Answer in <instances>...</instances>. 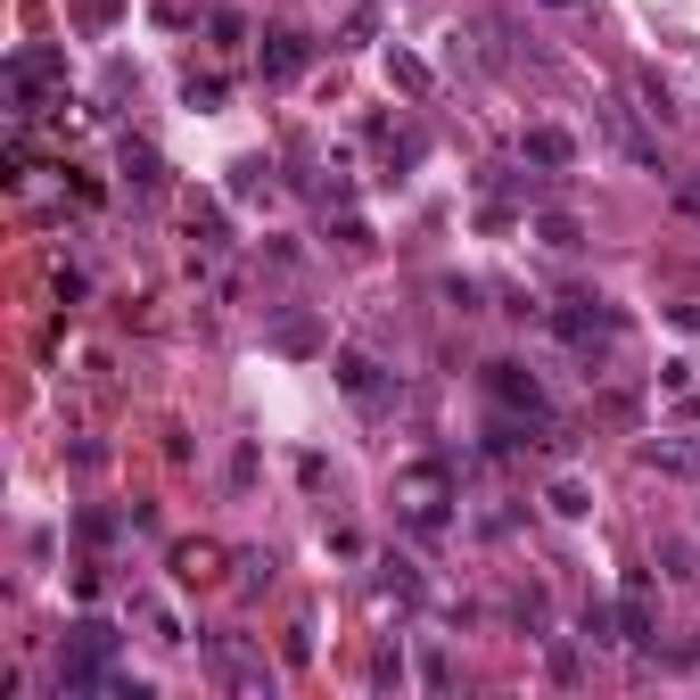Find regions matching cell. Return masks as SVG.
<instances>
[{"label": "cell", "instance_id": "obj_7", "mask_svg": "<svg viewBox=\"0 0 700 700\" xmlns=\"http://www.w3.org/2000/svg\"><path fill=\"white\" fill-rule=\"evenodd\" d=\"M206 668H215V684H231V692H272V668H264L247 643H231V634L206 651Z\"/></svg>", "mask_w": 700, "mask_h": 700}, {"label": "cell", "instance_id": "obj_17", "mask_svg": "<svg viewBox=\"0 0 700 700\" xmlns=\"http://www.w3.org/2000/svg\"><path fill=\"white\" fill-rule=\"evenodd\" d=\"M189 240H198L206 256H223V247H231V231H223V215H215V206H189Z\"/></svg>", "mask_w": 700, "mask_h": 700}, {"label": "cell", "instance_id": "obj_1", "mask_svg": "<svg viewBox=\"0 0 700 700\" xmlns=\"http://www.w3.org/2000/svg\"><path fill=\"white\" fill-rule=\"evenodd\" d=\"M445 503H454V470H445V461H405V470H396V512H405L412 536H445V527H454Z\"/></svg>", "mask_w": 700, "mask_h": 700}, {"label": "cell", "instance_id": "obj_11", "mask_svg": "<svg viewBox=\"0 0 700 700\" xmlns=\"http://www.w3.org/2000/svg\"><path fill=\"white\" fill-rule=\"evenodd\" d=\"M272 347H281V354H322L330 338H322L313 313H281V322H272Z\"/></svg>", "mask_w": 700, "mask_h": 700}, {"label": "cell", "instance_id": "obj_15", "mask_svg": "<svg viewBox=\"0 0 700 700\" xmlns=\"http://www.w3.org/2000/svg\"><path fill=\"white\" fill-rule=\"evenodd\" d=\"M388 82H396V91H412V99H429V67H420L412 50H388Z\"/></svg>", "mask_w": 700, "mask_h": 700}, {"label": "cell", "instance_id": "obj_24", "mask_svg": "<svg viewBox=\"0 0 700 700\" xmlns=\"http://www.w3.org/2000/svg\"><path fill=\"white\" fill-rule=\"evenodd\" d=\"M330 231H338V247H354V256H363V247H371V223H363V215H338Z\"/></svg>", "mask_w": 700, "mask_h": 700}, {"label": "cell", "instance_id": "obj_3", "mask_svg": "<svg viewBox=\"0 0 700 700\" xmlns=\"http://www.w3.org/2000/svg\"><path fill=\"white\" fill-rule=\"evenodd\" d=\"M486 405H495V412H519V420H536V429H553L544 379L527 371V363H486Z\"/></svg>", "mask_w": 700, "mask_h": 700}, {"label": "cell", "instance_id": "obj_25", "mask_svg": "<svg viewBox=\"0 0 700 700\" xmlns=\"http://www.w3.org/2000/svg\"><path fill=\"white\" fill-rule=\"evenodd\" d=\"M240 577L247 585H272V553H240Z\"/></svg>", "mask_w": 700, "mask_h": 700}, {"label": "cell", "instance_id": "obj_18", "mask_svg": "<svg viewBox=\"0 0 700 700\" xmlns=\"http://www.w3.org/2000/svg\"><path fill=\"white\" fill-rule=\"evenodd\" d=\"M643 461H651V470H684V478L700 470V454H692V445H668V437H651V445H643Z\"/></svg>", "mask_w": 700, "mask_h": 700}, {"label": "cell", "instance_id": "obj_22", "mask_svg": "<svg viewBox=\"0 0 700 700\" xmlns=\"http://www.w3.org/2000/svg\"><path fill=\"white\" fill-rule=\"evenodd\" d=\"M206 33H215L223 50H240V41H247V17H240V9H215V17H206Z\"/></svg>", "mask_w": 700, "mask_h": 700}, {"label": "cell", "instance_id": "obj_21", "mask_svg": "<svg viewBox=\"0 0 700 700\" xmlns=\"http://www.w3.org/2000/svg\"><path fill=\"white\" fill-rule=\"evenodd\" d=\"M379 593H388V602H405V610H412V602H420V577H412L405 561H388V577H379Z\"/></svg>", "mask_w": 700, "mask_h": 700}, {"label": "cell", "instance_id": "obj_8", "mask_svg": "<svg viewBox=\"0 0 700 700\" xmlns=\"http://www.w3.org/2000/svg\"><path fill=\"white\" fill-rule=\"evenodd\" d=\"M256 58H264V82H296V75H305V58H313V41L296 33V26H272L256 41Z\"/></svg>", "mask_w": 700, "mask_h": 700}, {"label": "cell", "instance_id": "obj_9", "mask_svg": "<svg viewBox=\"0 0 700 700\" xmlns=\"http://www.w3.org/2000/svg\"><path fill=\"white\" fill-rule=\"evenodd\" d=\"M610 619H619V643H634V651H651V643H660V619H651V593H643V585H626Z\"/></svg>", "mask_w": 700, "mask_h": 700}, {"label": "cell", "instance_id": "obj_2", "mask_svg": "<svg viewBox=\"0 0 700 700\" xmlns=\"http://www.w3.org/2000/svg\"><path fill=\"white\" fill-rule=\"evenodd\" d=\"M553 330H561V347H577V354H610L626 338V313L610 305V296H561Z\"/></svg>", "mask_w": 700, "mask_h": 700}, {"label": "cell", "instance_id": "obj_26", "mask_svg": "<svg viewBox=\"0 0 700 700\" xmlns=\"http://www.w3.org/2000/svg\"><path fill=\"white\" fill-rule=\"evenodd\" d=\"M116 9H124V0H82V26H108Z\"/></svg>", "mask_w": 700, "mask_h": 700}, {"label": "cell", "instance_id": "obj_13", "mask_svg": "<svg viewBox=\"0 0 700 700\" xmlns=\"http://www.w3.org/2000/svg\"><path fill=\"white\" fill-rule=\"evenodd\" d=\"M215 561H223V544H174V577H182V585L215 577Z\"/></svg>", "mask_w": 700, "mask_h": 700}, {"label": "cell", "instance_id": "obj_5", "mask_svg": "<svg viewBox=\"0 0 700 700\" xmlns=\"http://www.w3.org/2000/svg\"><path fill=\"white\" fill-rule=\"evenodd\" d=\"M41 82H67V50H17L9 58V99H17V124H26L33 116V91H41Z\"/></svg>", "mask_w": 700, "mask_h": 700}, {"label": "cell", "instance_id": "obj_27", "mask_svg": "<svg viewBox=\"0 0 700 700\" xmlns=\"http://www.w3.org/2000/svg\"><path fill=\"white\" fill-rule=\"evenodd\" d=\"M668 322L684 330V338H700V305H668Z\"/></svg>", "mask_w": 700, "mask_h": 700}, {"label": "cell", "instance_id": "obj_29", "mask_svg": "<svg viewBox=\"0 0 700 700\" xmlns=\"http://www.w3.org/2000/svg\"><path fill=\"white\" fill-rule=\"evenodd\" d=\"M675 412H684V420H692V429H700V396H692V388H684V396H675Z\"/></svg>", "mask_w": 700, "mask_h": 700}, {"label": "cell", "instance_id": "obj_28", "mask_svg": "<svg viewBox=\"0 0 700 700\" xmlns=\"http://www.w3.org/2000/svg\"><path fill=\"white\" fill-rule=\"evenodd\" d=\"M675 206H684V215H700V174H692V182H675Z\"/></svg>", "mask_w": 700, "mask_h": 700}, {"label": "cell", "instance_id": "obj_16", "mask_svg": "<svg viewBox=\"0 0 700 700\" xmlns=\"http://www.w3.org/2000/svg\"><path fill=\"white\" fill-rule=\"evenodd\" d=\"M544 503H553L561 519H585V512H593V486H585V478H553V495H544Z\"/></svg>", "mask_w": 700, "mask_h": 700}, {"label": "cell", "instance_id": "obj_12", "mask_svg": "<svg viewBox=\"0 0 700 700\" xmlns=\"http://www.w3.org/2000/svg\"><path fill=\"white\" fill-rule=\"evenodd\" d=\"M536 240L568 256V247H585V223H577V215H561V206H544V215H536Z\"/></svg>", "mask_w": 700, "mask_h": 700}, {"label": "cell", "instance_id": "obj_30", "mask_svg": "<svg viewBox=\"0 0 700 700\" xmlns=\"http://www.w3.org/2000/svg\"><path fill=\"white\" fill-rule=\"evenodd\" d=\"M544 9H577V0H544Z\"/></svg>", "mask_w": 700, "mask_h": 700}, {"label": "cell", "instance_id": "obj_4", "mask_svg": "<svg viewBox=\"0 0 700 700\" xmlns=\"http://www.w3.org/2000/svg\"><path fill=\"white\" fill-rule=\"evenodd\" d=\"M330 371H338V388H347L363 412H388V405H396V379H388V363H379V354L338 347V363H330Z\"/></svg>", "mask_w": 700, "mask_h": 700}, {"label": "cell", "instance_id": "obj_20", "mask_svg": "<svg viewBox=\"0 0 700 700\" xmlns=\"http://www.w3.org/2000/svg\"><path fill=\"white\" fill-rule=\"evenodd\" d=\"M124 174H133L140 189H157L165 174H157V148H148V140H124Z\"/></svg>", "mask_w": 700, "mask_h": 700}, {"label": "cell", "instance_id": "obj_19", "mask_svg": "<svg viewBox=\"0 0 700 700\" xmlns=\"http://www.w3.org/2000/svg\"><path fill=\"white\" fill-rule=\"evenodd\" d=\"M133 619H140L148 634H157V643H182V619H174V610H165V602H148V593L133 602Z\"/></svg>", "mask_w": 700, "mask_h": 700}, {"label": "cell", "instance_id": "obj_14", "mask_svg": "<svg viewBox=\"0 0 700 700\" xmlns=\"http://www.w3.org/2000/svg\"><path fill=\"white\" fill-rule=\"evenodd\" d=\"M231 198H272V165L264 157H240V165H231Z\"/></svg>", "mask_w": 700, "mask_h": 700}, {"label": "cell", "instance_id": "obj_6", "mask_svg": "<svg viewBox=\"0 0 700 700\" xmlns=\"http://www.w3.org/2000/svg\"><path fill=\"white\" fill-rule=\"evenodd\" d=\"M602 133H610V148H619L634 174H668V165H660V140L634 124V108H619V99H610V108H602Z\"/></svg>", "mask_w": 700, "mask_h": 700}, {"label": "cell", "instance_id": "obj_10", "mask_svg": "<svg viewBox=\"0 0 700 700\" xmlns=\"http://www.w3.org/2000/svg\"><path fill=\"white\" fill-rule=\"evenodd\" d=\"M519 157H527V165H553V174H561V165H577V140H568L561 124H527Z\"/></svg>", "mask_w": 700, "mask_h": 700}, {"label": "cell", "instance_id": "obj_23", "mask_svg": "<svg viewBox=\"0 0 700 700\" xmlns=\"http://www.w3.org/2000/svg\"><path fill=\"white\" fill-rule=\"evenodd\" d=\"M660 561L675 568V577H700V553H692V544H684V536H668V544H660Z\"/></svg>", "mask_w": 700, "mask_h": 700}]
</instances>
